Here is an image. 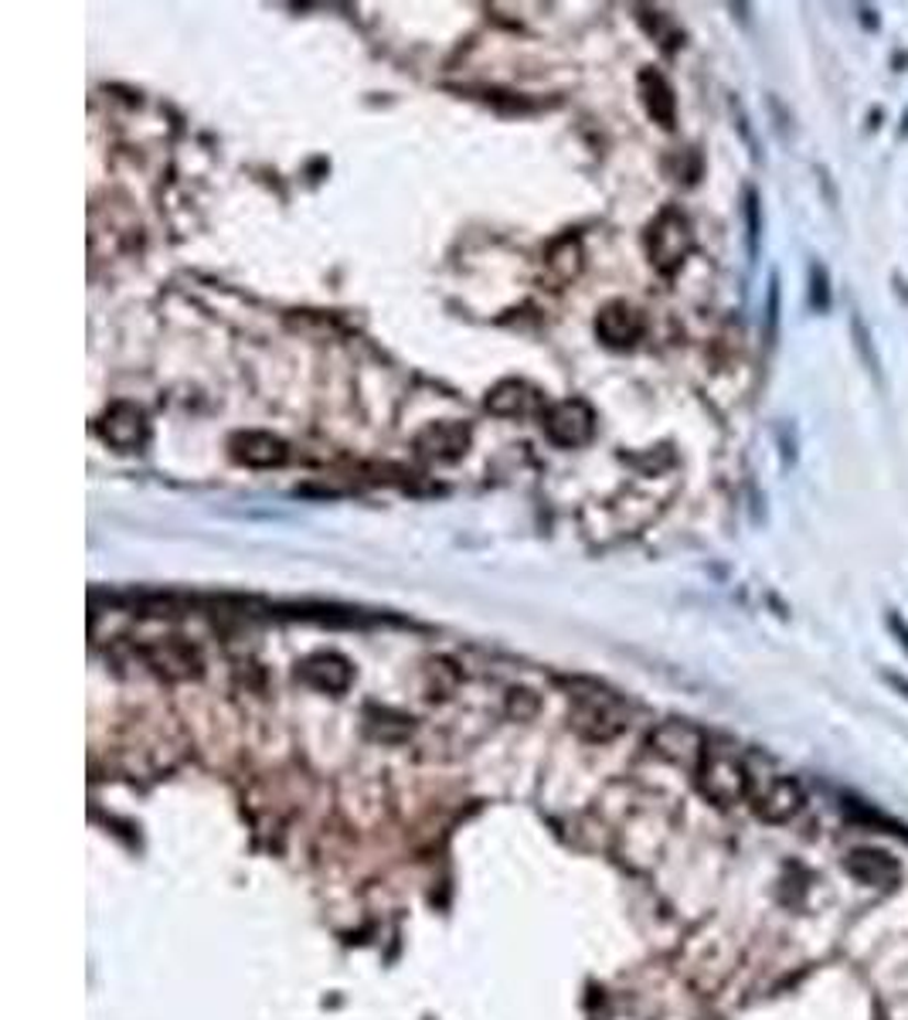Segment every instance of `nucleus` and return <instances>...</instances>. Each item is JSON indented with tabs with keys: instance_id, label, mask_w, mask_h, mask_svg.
<instances>
[{
	"instance_id": "obj_1",
	"label": "nucleus",
	"mask_w": 908,
	"mask_h": 1020,
	"mask_svg": "<svg viewBox=\"0 0 908 1020\" xmlns=\"http://www.w3.org/2000/svg\"><path fill=\"white\" fill-rule=\"evenodd\" d=\"M697 789L715 806H739L752 796V776L746 759L731 746H708L702 765H697Z\"/></svg>"
},
{
	"instance_id": "obj_2",
	"label": "nucleus",
	"mask_w": 908,
	"mask_h": 1020,
	"mask_svg": "<svg viewBox=\"0 0 908 1020\" xmlns=\"http://www.w3.org/2000/svg\"><path fill=\"white\" fill-rule=\"evenodd\" d=\"M694 249V232L681 208H663L647 228V256L657 272L674 276Z\"/></svg>"
},
{
	"instance_id": "obj_3",
	"label": "nucleus",
	"mask_w": 908,
	"mask_h": 1020,
	"mask_svg": "<svg viewBox=\"0 0 908 1020\" xmlns=\"http://www.w3.org/2000/svg\"><path fill=\"white\" fill-rule=\"evenodd\" d=\"M572 728L588 742H609L626 728L623 700L599 687H575L572 694Z\"/></svg>"
},
{
	"instance_id": "obj_4",
	"label": "nucleus",
	"mask_w": 908,
	"mask_h": 1020,
	"mask_svg": "<svg viewBox=\"0 0 908 1020\" xmlns=\"http://www.w3.org/2000/svg\"><path fill=\"white\" fill-rule=\"evenodd\" d=\"M708 738L705 731L691 725V721H681V718H671V721H660L653 731H650V749L671 765H681V769H691L697 772L702 765L705 752H708Z\"/></svg>"
},
{
	"instance_id": "obj_5",
	"label": "nucleus",
	"mask_w": 908,
	"mask_h": 1020,
	"mask_svg": "<svg viewBox=\"0 0 908 1020\" xmlns=\"http://www.w3.org/2000/svg\"><path fill=\"white\" fill-rule=\"evenodd\" d=\"M545 433L554 446H565V449L585 446L592 439V433H596V412H592V405L582 402V399L554 402L545 412Z\"/></svg>"
},
{
	"instance_id": "obj_6",
	"label": "nucleus",
	"mask_w": 908,
	"mask_h": 1020,
	"mask_svg": "<svg viewBox=\"0 0 908 1020\" xmlns=\"http://www.w3.org/2000/svg\"><path fill=\"white\" fill-rule=\"evenodd\" d=\"M99 433L110 446L123 449V452H133L147 442L150 436V426H147V415L139 405L133 402H116L102 412V422H99Z\"/></svg>"
},
{
	"instance_id": "obj_7",
	"label": "nucleus",
	"mask_w": 908,
	"mask_h": 1020,
	"mask_svg": "<svg viewBox=\"0 0 908 1020\" xmlns=\"http://www.w3.org/2000/svg\"><path fill=\"white\" fill-rule=\"evenodd\" d=\"M415 449L423 460H436V463H452L467 456L470 449V429L463 422H452V418H442V422H429V426L415 436Z\"/></svg>"
},
{
	"instance_id": "obj_8",
	"label": "nucleus",
	"mask_w": 908,
	"mask_h": 1020,
	"mask_svg": "<svg viewBox=\"0 0 908 1020\" xmlns=\"http://www.w3.org/2000/svg\"><path fill=\"white\" fill-rule=\"evenodd\" d=\"M803 799H807V793H803V786L789 776H773L759 793H752V806L765 823L793 820L803 810Z\"/></svg>"
},
{
	"instance_id": "obj_9",
	"label": "nucleus",
	"mask_w": 908,
	"mask_h": 1020,
	"mask_svg": "<svg viewBox=\"0 0 908 1020\" xmlns=\"http://www.w3.org/2000/svg\"><path fill=\"white\" fill-rule=\"evenodd\" d=\"M232 460L235 463H246V467H256V470H269V467H283L287 463V442L272 436V433H259V429H246V433H235L232 442Z\"/></svg>"
},
{
	"instance_id": "obj_10",
	"label": "nucleus",
	"mask_w": 908,
	"mask_h": 1020,
	"mask_svg": "<svg viewBox=\"0 0 908 1020\" xmlns=\"http://www.w3.org/2000/svg\"><path fill=\"white\" fill-rule=\"evenodd\" d=\"M643 330H647L643 313L634 303H626V300L606 303L599 310V316H596V334L609 347H630V344H637L643 337Z\"/></svg>"
},
{
	"instance_id": "obj_11",
	"label": "nucleus",
	"mask_w": 908,
	"mask_h": 1020,
	"mask_svg": "<svg viewBox=\"0 0 908 1020\" xmlns=\"http://www.w3.org/2000/svg\"><path fill=\"white\" fill-rule=\"evenodd\" d=\"M147 663L154 666L157 674L170 677V681H188V677H198L201 674V657L191 643L178 640V637H167V640H157L144 650Z\"/></svg>"
},
{
	"instance_id": "obj_12",
	"label": "nucleus",
	"mask_w": 908,
	"mask_h": 1020,
	"mask_svg": "<svg viewBox=\"0 0 908 1020\" xmlns=\"http://www.w3.org/2000/svg\"><path fill=\"white\" fill-rule=\"evenodd\" d=\"M844 867H848L851 877H857V882L867 885V888H895L898 877H901L898 861L888 851H878V848H854L844 858Z\"/></svg>"
},
{
	"instance_id": "obj_13",
	"label": "nucleus",
	"mask_w": 908,
	"mask_h": 1020,
	"mask_svg": "<svg viewBox=\"0 0 908 1020\" xmlns=\"http://www.w3.org/2000/svg\"><path fill=\"white\" fill-rule=\"evenodd\" d=\"M545 405L541 392L535 384L520 381V378H507L501 384H494L491 395H486V408L494 415H504V418H514V415H531Z\"/></svg>"
},
{
	"instance_id": "obj_14",
	"label": "nucleus",
	"mask_w": 908,
	"mask_h": 1020,
	"mask_svg": "<svg viewBox=\"0 0 908 1020\" xmlns=\"http://www.w3.org/2000/svg\"><path fill=\"white\" fill-rule=\"evenodd\" d=\"M300 677H303L310 687L327 691V694H337V691H347V684H351L355 674H351V663H347L340 653H317V657L303 660Z\"/></svg>"
},
{
	"instance_id": "obj_15",
	"label": "nucleus",
	"mask_w": 908,
	"mask_h": 1020,
	"mask_svg": "<svg viewBox=\"0 0 908 1020\" xmlns=\"http://www.w3.org/2000/svg\"><path fill=\"white\" fill-rule=\"evenodd\" d=\"M640 99L647 105V113L653 116V123H660L663 130L674 126V116H677V102H674V92L668 86L660 72L653 68H643L640 72Z\"/></svg>"
},
{
	"instance_id": "obj_16",
	"label": "nucleus",
	"mask_w": 908,
	"mask_h": 1020,
	"mask_svg": "<svg viewBox=\"0 0 908 1020\" xmlns=\"http://www.w3.org/2000/svg\"><path fill=\"white\" fill-rule=\"evenodd\" d=\"M851 330H854V347H857L861 361L867 365L871 374H878V358H875V347H871V330H867V324L861 321V313L851 316Z\"/></svg>"
},
{
	"instance_id": "obj_17",
	"label": "nucleus",
	"mask_w": 908,
	"mask_h": 1020,
	"mask_svg": "<svg viewBox=\"0 0 908 1020\" xmlns=\"http://www.w3.org/2000/svg\"><path fill=\"white\" fill-rule=\"evenodd\" d=\"M810 303H814V310H827L830 306V287H827V269L820 266V262H814L810 266Z\"/></svg>"
},
{
	"instance_id": "obj_18",
	"label": "nucleus",
	"mask_w": 908,
	"mask_h": 1020,
	"mask_svg": "<svg viewBox=\"0 0 908 1020\" xmlns=\"http://www.w3.org/2000/svg\"><path fill=\"white\" fill-rule=\"evenodd\" d=\"M749 204H746V211H749V242H752V253H755V245H759V194L755 191H749V198H746Z\"/></svg>"
},
{
	"instance_id": "obj_19",
	"label": "nucleus",
	"mask_w": 908,
	"mask_h": 1020,
	"mask_svg": "<svg viewBox=\"0 0 908 1020\" xmlns=\"http://www.w3.org/2000/svg\"><path fill=\"white\" fill-rule=\"evenodd\" d=\"M888 629H892V637L898 640V647L908 653V623L898 613H888Z\"/></svg>"
},
{
	"instance_id": "obj_20",
	"label": "nucleus",
	"mask_w": 908,
	"mask_h": 1020,
	"mask_svg": "<svg viewBox=\"0 0 908 1020\" xmlns=\"http://www.w3.org/2000/svg\"><path fill=\"white\" fill-rule=\"evenodd\" d=\"M885 677H888V684H895V687L908 697V681H901V677H895V674H885Z\"/></svg>"
}]
</instances>
